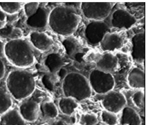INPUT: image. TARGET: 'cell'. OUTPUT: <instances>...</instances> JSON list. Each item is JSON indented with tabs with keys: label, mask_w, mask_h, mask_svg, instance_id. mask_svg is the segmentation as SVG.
Wrapping results in <instances>:
<instances>
[{
	"label": "cell",
	"mask_w": 148,
	"mask_h": 125,
	"mask_svg": "<svg viewBox=\"0 0 148 125\" xmlns=\"http://www.w3.org/2000/svg\"><path fill=\"white\" fill-rule=\"evenodd\" d=\"M80 20V16L73 8L58 6L49 12L48 25L56 34L69 36L77 30Z\"/></svg>",
	"instance_id": "6da1fadb"
},
{
	"label": "cell",
	"mask_w": 148,
	"mask_h": 125,
	"mask_svg": "<svg viewBox=\"0 0 148 125\" xmlns=\"http://www.w3.org/2000/svg\"><path fill=\"white\" fill-rule=\"evenodd\" d=\"M6 87L9 94L17 101H21L33 94L36 89V80L30 72L13 70L7 76Z\"/></svg>",
	"instance_id": "7a4b0ae2"
},
{
	"label": "cell",
	"mask_w": 148,
	"mask_h": 125,
	"mask_svg": "<svg viewBox=\"0 0 148 125\" xmlns=\"http://www.w3.org/2000/svg\"><path fill=\"white\" fill-rule=\"evenodd\" d=\"M4 54L8 62L18 68L29 67L36 59L30 44L22 38L7 42L4 46Z\"/></svg>",
	"instance_id": "3957f363"
},
{
	"label": "cell",
	"mask_w": 148,
	"mask_h": 125,
	"mask_svg": "<svg viewBox=\"0 0 148 125\" xmlns=\"http://www.w3.org/2000/svg\"><path fill=\"white\" fill-rule=\"evenodd\" d=\"M62 90L64 97L82 101L89 98L92 94L88 80L78 72H69L63 79Z\"/></svg>",
	"instance_id": "277c9868"
},
{
	"label": "cell",
	"mask_w": 148,
	"mask_h": 125,
	"mask_svg": "<svg viewBox=\"0 0 148 125\" xmlns=\"http://www.w3.org/2000/svg\"><path fill=\"white\" fill-rule=\"evenodd\" d=\"M88 82L91 90L99 95H104L113 91L115 80L112 74L105 73L98 69H93L89 75Z\"/></svg>",
	"instance_id": "5b68a950"
},
{
	"label": "cell",
	"mask_w": 148,
	"mask_h": 125,
	"mask_svg": "<svg viewBox=\"0 0 148 125\" xmlns=\"http://www.w3.org/2000/svg\"><path fill=\"white\" fill-rule=\"evenodd\" d=\"M111 2H82L80 8L83 15L91 21H103L111 12Z\"/></svg>",
	"instance_id": "8992f818"
},
{
	"label": "cell",
	"mask_w": 148,
	"mask_h": 125,
	"mask_svg": "<svg viewBox=\"0 0 148 125\" xmlns=\"http://www.w3.org/2000/svg\"><path fill=\"white\" fill-rule=\"evenodd\" d=\"M110 27L103 21H90L85 30V36L89 44H98L106 33H110Z\"/></svg>",
	"instance_id": "52a82bcc"
},
{
	"label": "cell",
	"mask_w": 148,
	"mask_h": 125,
	"mask_svg": "<svg viewBox=\"0 0 148 125\" xmlns=\"http://www.w3.org/2000/svg\"><path fill=\"white\" fill-rule=\"evenodd\" d=\"M102 95L103 106L108 112L117 114L122 111L127 104V99L121 93L111 91Z\"/></svg>",
	"instance_id": "ba28073f"
},
{
	"label": "cell",
	"mask_w": 148,
	"mask_h": 125,
	"mask_svg": "<svg viewBox=\"0 0 148 125\" xmlns=\"http://www.w3.org/2000/svg\"><path fill=\"white\" fill-rule=\"evenodd\" d=\"M137 23V18L124 9H118L111 15V24L117 28L129 29Z\"/></svg>",
	"instance_id": "9c48e42d"
},
{
	"label": "cell",
	"mask_w": 148,
	"mask_h": 125,
	"mask_svg": "<svg viewBox=\"0 0 148 125\" xmlns=\"http://www.w3.org/2000/svg\"><path fill=\"white\" fill-rule=\"evenodd\" d=\"M132 57L134 62L143 63L145 59V33H137L132 38Z\"/></svg>",
	"instance_id": "30bf717a"
},
{
	"label": "cell",
	"mask_w": 148,
	"mask_h": 125,
	"mask_svg": "<svg viewBox=\"0 0 148 125\" xmlns=\"http://www.w3.org/2000/svg\"><path fill=\"white\" fill-rule=\"evenodd\" d=\"M18 112L25 122H33L39 117L40 105L35 101H24L20 104Z\"/></svg>",
	"instance_id": "8fae6325"
},
{
	"label": "cell",
	"mask_w": 148,
	"mask_h": 125,
	"mask_svg": "<svg viewBox=\"0 0 148 125\" xmlns=\"http://www.w3.org/2000/svg\"><path fill=\"white\" fill-rule=\"evenodd\" d=\"M49 14V12L46 8L39 7L34 14L27 17L26 24L27 26L34 29L44 28L48 25Z\"/></svg>",
	"instance_id": "7c38bea8"
},
{
	"label": "cell",
	"mask_w": 148,
	"mask_h": 125,
	"mask_svg": "<svg viewBox=\"0 0 148 125\" xmlns=\"http://www.w3.org/2000/svg\"><path fill=\"white\" fill-rule=\"evenodd\" d=\"M29 39L32 46L40 52H46L53 44L51 39L46 33L41 32H31L29 36Z\"/></svg>",
	"instance_id": "4fadbf2b"
},
{
	"label": "cell",
	"mask_w": 148,
	"mask_h": 125,
	"mask_svg": "<svg viewBox=\"0 0 148 125\" xmlns=\"http://www.w3.org/2000/svg\"><path fill=\"white\" fill-rule=\"evenodd\" d=\"M100 43L103 51L113 52L122 48L124 39L118 33H108L105 35Z\"/></svg>",
	"instance_id": "5bb4252c"
},
{
	"label": "cell",
	"mask_w": 148,
	"mask_h": 125,
	"mask_svg": "<svg viewBox=\"0 0 148 125\" xmlns=\"http://www.w3.org/2000/svg\"><path fill=\"white\" fill-rule=\"evenodd\" d=\"M118 58L112 54L107 53L103 55L96 64L97 69L105 73L111 74L116 69Z\"/></svg>",
	"instance_id": "9a60e30c"
},
{
	"label": "cell",
	"mask_w": 148,
	"mask_h": 125,
	"mask_svg": "<svg viewBox=\"0 0 148 125\" xmlns=\"http://www.w3.org/2000/svg\"><path fill=\"white\" fill-rule=\"evenodd\" d=\"M127 82L130 88L143 89L145 88V74L144 71L134 67L131 69L127 77Z\"/></svg>",
	"instance_id": "2e32d148"
},
{
	"label": "cell",
	"mask_w": 148,
	"mask_h": 125,
	"mask_svg": "<svg viewBox=\"0 0 148 125\" xmlns=\"http://www.w3.org/2000/svg\"><path fill=\"white\" fill-rule=\"evenodd\" d=\"M120 125H142V120L140 115L132 108L125 106L122 109Z\"/></svg>",
	"instance_id": "e0dca14e"
},
{
	"label": "cell",
	"mask_w": 148,
	"mask_h": 125,
	"mask_svg": "<svg viewBox=\"0 0 148 125\" xmlns=\"http://www.w3.org/2000/svg\"><path fill=\"white\" fill-rule=\"evenodd\" d=\"M0 125H27L18 111L10 109L0 117Z\"/></svg>",
	"instance_id": "ac0fdd59"
},
{
	"label": "cell",
	"mask_w": 148,
	"mask_h": 125,
	"mask_svg": "<svg viewBox=\"0 0 148 125\" xmlns=\"http://www.w3.org/2000/svg\"><path fill=\"white\" fill-rule=\"evenodd\" d=\"M45 65L51 74H56L64 65V61L62 56L56 53H51L46 56Z\"/></svg>",
	"instance_id": "d6986e66"
},
{
	"label": "cell",
	"mask_w": 148,
	"mask_h": 125,
	"mask_svg": "<svg viewBox=\"0 0 148 125\" xmlns=\"http://www.w3.org/2000/svg\"><path fill=\"white\" fill-rule=\"evenodd\" d=\"M78 104L75 99L68 97H64L59 101V108L62 114L66 116H71L75 109L77 108Z\"/></svg>",
	"instance_id": "ffe728a7"
},
{
	"label": "cell",
	"mask_w": 148,
	"mask_h": 125,
	"mask_svg": "<svg viewBox=\"0 0 148 125\" xmlns=\"http://www.w3.org/2000/svg\"><path fill=\"white\" fill-rule=\"evenodd\" d=\"M12 106L11 95L5 90L0 88V115L5 114L10 110Z\"/></svg>",
	"instance_id": "44dd1931"
},
{
	"label": "cell",
	"mask_w": 148,
	"mask_h": 125,
	"mask_svg": "<svg viewBox=\"0 0 148 125\" xmlns=\"http://www.w3.org/2000/svg\"><path fill=\"white\" fill-rule=\"evenodd\" d=\"M40 111H41L43 117L49 119H54L57 117L59 114L57 107L53 102H46L40 106Z\"/></svg>",
	"instance_id": "7402d4cb"
},
{
	"label": "cell",
	"mask_w": 148,
	"mask_h": 125,
	"mask_svg": "<svg viewBox=\"0 0 148 125\" xmlns=\"http://www.w3.org/2000/svg\"><path fill=\"white\" fill-rule=\"evenodd\" d=\"M22 5L20 2H0V10L6 14H14L20 11Z\"/></svg>",
	"instance_id": "603a6c76"
},
{
	"label": "cell",
	"mask_w": 148,
	"mask_h": 125,
	"mask_svg": "<svg viewBox=\"0 0 148 125\" xmlns=\"http://www.w3.org/2000/svg\"><path fill=\"white\" fill-rule=\"evenodd\" d=\"M62 44L64 46L66 54L69 56H72L73 55L77 54V53L78 46L77 43H76V41L74 39L71 38H68L63 41Z\"/></svg>",
	"instance_id": "cb8c5ba5"
},
{
	"label": "cell",
	"mask_w": 148,
	"mask_h": 125,
	"mask_svg": "<svg viewBox=\"0 0 148 125\" xmlns=\"http://www.w3.org/2000/svg\"><path fill=\"white\" fill-rule=\"evenodd\" d=\"M101 119L104 123L108 125H116L118 123V118L116 115L105 110L101 113Z\"/></svg>",
	"instance_id": "d4e9b609"
},
{
	"label": "cell",
	"mask_w": 148,
	"mask_h": 125,
	"mask_svg": "<svg viewBox=\"0 0 148 125\" xmlns=\"http://www.w3.org/2000/svg\"><path fill=\"white\" fill-rule=\"evenodd\" d=\"M98 123V118L95 114H86L81 116L79 120L80 125H95Z\"/></svg>",
	"instance_id": "484cf974"
},
{
	"label": "cell",
	"mask_w": 148,
	"mask_h": 125,
	"mask_svg": "<svg viewBox=\"0 0 148 125\" xmlns=\"http://www.w3.org/2000/svg\"><path fill=\"white\" fill-rule=\"evenodd\" d=\"M133 103L137 108L142 109L145 106V94L142 91H137L132 97Z\"/></svg>",
	"instance_id": "4316f807"
},
{
	"label": "cell",
	"mask_w": 148,
	"mask_h": 125,
	"mask_svg": "<svg viewBox=\"0 0 148 125\" xmlns=\"http://www.w3.org/2000/svg\"><path fill=\"white\" fill-rule=\"evenodd\" d=\"M39 5H40V4L38 2H29L25 4L24 11L27 17H29L34 14L38 9Z\"/></svg>",
	"instance_id": "83f0119b"
},
{
	"label": "cell",
	"mask_w": 148,
	"mask_h": 125,
	"mask_svg": "<svg viewBox=\"0 0 148 125\" xmlns=\"http://www.w3.org/2000/svg\"><path fill=\"white\" fill-rule=\"evenodd\" d=\"M42 82H43V85L47 88L49 91H53V88H54V82L55 80L53 79V76H50V75H45L42 78Z\"/></svg>",
	"instance_id": "f1b7e54d"
},
{
	"label": "cell",
	"mask_w": 148,
	"mask_h": 125,
	"mask_svg": "<svg viewBox=\"0 0 148 125\" xmlns=\"http://www.w3.org/2000/svg\"><path fill=\"white\" fill-rule=\"evenodd\" d=\"M14 28L11 25H5L3 27L0 28V36L3 37H10L12 34Z\"/></svg>",
	"instance_id": "f546056e"
},
{
	"label": "cell",
	"mask_w": 148,
	"mask_h": 125,
	"mask_svg": "<svg viewBox=\"0 0 148 125\" xmlns=\"http://www.w3.org/2000/svg\"><path fill=\"white\" fill-rule=\"evenodd\" d=\"M5 74V66L3 61L0 59V80L2 79Z\"/></svg>",
	"instance_id": "4dcf8cb0"
},
{
	"label": "cell",
	"mask_w": 148,
	"mask_h": 125,
	"mask_svg": "<svg viewBox=\"0 0 148 125\" xmlns=\"http://www.w3.org/2000/svg\"><path fill=\"white\" fill-rule=\"evenodd\" d=\"M7 19V14L0 10V23H4Z\"/></svg>",
	"instance_id": "1f68e13d"
},
{
	"label": "cell",
	"mask_w": 148,
	"mask_h": 125,
	"mask_svg": "<svg viewBox=\"0 0 148 125\" xmlns=\"http://www.w3.org/2000/svg\"><path fill=\"white\" fill-rule=\"evenodd\" d=\"M53 125H68L66 124V122L63 121V120H59V121H56L53 123Z\"/></svg>",
	"instance_id": "d6a6232c"
},
{
	"label": "cell",
	"mask_w": 148,
	"mask_h": 125,
	"mask_svg": "<svg viewBox=\"0 0 148 125\" xmlns=\"http://www.w3.org/2000/svg\"><path fill=\"white\" fill-rule=\"evenodd\" d=\"M76 125H80V124H76Z\"/></svg>",
	"instance_id": "836d02e7"
}]
</instances>
